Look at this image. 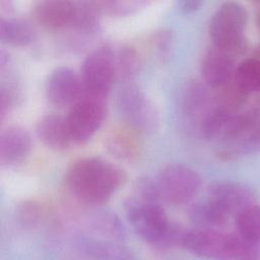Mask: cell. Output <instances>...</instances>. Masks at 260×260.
<instances>
[{
    "label": "cell",
    "instance_id": "ac0fdd59",
    "mask_svg": "<svg viewBox=\"0 0 260 260\" xmlns=\"http://www.w3.org/2000/svg\"><path fill=\"white\" fill-rule=\"evenodd\" d=\"M209 93L200 82L193 80L186 84L182 94V108L189 117H205L206 108L209 103ZM201 119V120H202Z\"/></svg>",
    "mask_w": 260,
    "mask_h": 260
},
{
    "label": "cell",
    "instance_id": "603a6c76",
    "mask_svg": "<svg viewBox=\"0 0 260 260\" xmlns=\"http://www.w3.org/2000/svg\"><path fill=\"white\" fill-rule=\"evenodd\" d=\"M248 95L249 93L243 90L234 81L233 84L230 83L229 85L220 88V91L216 96V108L234 112L246 102Z\"/></svg>",
    "mask_w": 260,
    "mask_h": 260
},
{
    "label": "cell",
    "instance_id": "f1b7e54d",
    "mask_svg": "<svg viewBox=\"0 0 260 260\" xmlns=\"http://www.w3.org/2000/svg\"><path fill=\"white\" fill-rule=\"evenodd\" d=\"M112 260H132V259L128 256L127 253H125L124 251L120 250V251L117 253V255H116Z\"/></svg>",
    "mask_w": 260,
    "mask_h": 260
},
{
    "label": "cell",
    "instance_id": "cb8c5ba5",
    "mask_svg": "<svg viewBox=\"0 0 260 260\" xmlns=\"http://www.w3.org/2000/svg\"><path fill=\"white\" fill-rule=\"evenodd\" d=\"M134 190L137 198L141 200L156 203H160L161 201L156 182L148 177H141L137 179L134 185Z\"/></svg>",
    "mask_w": 260,
    "mask_h": 260
},
{
    "label": "cell",
    "instance_id": "ffe728a7",
    "mask_svg": "<svg viewBox=\"0 0 260 260\" xmlns=\"http://www.w3.org/2000/svg\"><path fill=\"white\" fill-rule=\"evenodd\" d=\"M234 79L246 92H260V62L253 58L245 59L236 68Z\"/></svg>",
    "mask_w": 260,
    "mask_h": 260
},
{
    "label": "cell",
    "instance_id": "9c48e42d",
    "mask_svg": "<svg viewBox=\"0 0 260 260\" xmlns=\"http://www.w3.org/2000/svg\"><path fill=\"white\" fill-rule=\"evenodd\" d=\"M45 91L48 101L55 107L73 106L83 94L80 76L68 66H58L47 76Z\"/></svg>",
    "mask_w": 260,
    "mask_h": 260
},
{
    "label": "cell",
    "instance_id": "7c38bea8",
    "mask_svg": "<svg viewBox=\"0 0 260 260\" xmlns=\"http://www.w3.org/2000/svg\"><path fill=\"white\" fill-rule=\"evenodd\" d=\"M226 235L215 230H185L181 247L198 256L220 260L226 242Z\"/></svg>",
    "mask_w": 260,
    "mask_h": 260
},
{
    "label": "cell",
    "instance_id": "d4e9b609",
    "mask_svg": "<svg viewBox=\"0 0 260 260\" xmlns=\"http://www.w3.org/2000/svg\"><path fill=\"white\" fill-rule=\"evenodd\" d=\"M96 4L101 12H106L108 14H114V15H124L137 10V8L143 5L144 2L112 0V1H99L96 2Z\"/></svg>",
    "mask_w": 260,
    "mask_h": 260
},
{
    "label": "cell",
    "instance_id": "6da1fadb",
    "mask_svg": "<svg viewBox=\"0 0 260 260\" xmlns=\"http://www.w3.org/2000/svg\"><path fill=\"white\" fill-rule=\"evenodd\" d=\"M126 173L119 166L102 157H83L67 170L65 184L79 201L100 205L106 203L126 182Z\"/></svg>",
    "mask_w": 260,
    "mask_h": 260
},
{
    "label": "cell",
    "instance_id": "8fae6325",
    "mask_svg": "<svg viewBox=\"0 0 260 260\" xmlns=\"http://www.w3.org/2000/svg\"><path fill=\"white\" fill-rule=\"evenodd\" d=\"M207 198L232 215L252 205L255 193L248 185L238 182L219 181L209 186Z\"/></svg>",
    "mask_w": 260,
    "mask_h": 260
},
{
    "label": "cell",
    "instance_id": "2e32d148",
    "mask_svg": "<svg viewBox=\"0 0 260 260\" xmlns=\"http://www.w3.org/2000/svg\"><path fill=\"white\" fill-rule=\"evenodd\" d=\"M230 216L229 212L209 198L194 203L189 210L191 221L202 230H214L222 226L229 221Z\"/></svg>",
    "mask_w": 260,
    "mask_h": 260
},
{
    "label": "cell",
    "instance_id": "4dcf8cb0",
    "mask_svg": "<svg viewBox=\"0 0 260 260\" xmlns=\"http://www.w3.org/2000/svg\"><path fill=\"white\" fill-rule=\"evenodd\" d=\"M257 21H258V24L260 25V12L258 13V16H257Z\"/></svg>",
    "mask_w": 260,
    "mask_h": 260
},
{
    "label": "cell",
    "instance_id": "f546056e",
    "mask_svg": "<svg viewBox=\"0 0 260 260\" xmlns=\"http://www.w3.org/2000/svg\"><path fill=\"white\" fill-rule=\"evenodd\" d=\"M251 58H253V59H255V60H257V61L260 62V43H259V44L256 46V48L254 49Z\"/></svg>",
    "mask_w": 260,
    "mask_h": 260
},
{
    "label": "cell",
    "instance_id": "30bf717a",
    "mask_svg": "<svg viewBox=\"0 0 260 260\" xmlns=\"http://www.w3.org/2000/svg\"><path fill=\"white\" fill-rule=\"evenodd\" d=\"M233 56L214 46L206 51L201 63V74L206 85L220 89L232 82L236 71Z\"/></svg>",
    "mask_w": 260,
    "mask_h": 260
},
{
    "label": "cell",
    "instance_id": "484cf974",
    "mask_svg": "<svg viewBox=\"0 0 260 260\" xmlns=\"http://www.w3.org/2000/svg\"><path fill=\"white\" fill-rule=\"evenodd\" d=\"M19 220L25 225H32L39 217V209L31 202L23 203L17 211Z\"/></svg>",
    "mask_w": 260,
    "mask_h": 260
},
{
    "label": "cell",
    "instance_id": "44dd1931",
    "mask_svg": "<svg viewBox=\"0 0 260 260\" xmlns=\"http://www.w3.org/2000/svg\"><path fill=\"white\" fill-rule=\"evenodd\" d=\"M238 233L244 238L260 242V206L250 205L236 214Z\"/></svg>",
    "mask_w": 260,
    "mask_h": 260
},
{
    "label": "cell",
    "instance_id": "7a4b0ae2",
    "mask_svg": "<svg viewBox=\"0 0 260 260\" xmlns=\"http://www.w3.org/2000/svg\"><path fill=\"white\" fill-rule=\"evenodd\" d=\"M247 20L248 13L241 3H221L209 22V36L213 46L232 55L243 53L247 47Z\"/></svg>",
    "mask_w": 260,
    "mask_h": 260
},
{
    "label": "cell",
    "instance_id": "ba28073f",
    "mask_svg": "<svg viewBox=\"0 0 260 260\" xmlns=\"http://www.w3.org/2000/svg\"><path fill=\"white\" fill-rule=\"evenodd\" d=\"M118 108L127 126L136 131H153L158 123L153 104L136 86L125 85L118 94Z\"/></svg>",
    "mask_w": 260,
    "mask_h": 260
},
{
    "label": "cell",
    "instance_id": "e0dca14e",
    "mask_svg": "<svg viewBox=\"0 0 260 260\" xmlns=\"http://www.w3.org/2000/svg\"><path fill=\"white\" fill-rule=\"evenodd\" d=\"M35 39V30L28 22L13 17H0V40L2 43L25 47Z\"/></svg>",
    "mask_w": 260,
    "mask_h": 260
},
{
    "label": "cell",
    "instance_id": "4316f807",
    "mask_svg": "<svg viewBox=\"0 0 260 260\" xmlns=\"http://www.w3.org/2000/svg\"><path fill=\"white\" fill-rule=\"evenodd\" d=\"M14 103V93L9 87L2 86L0 90V116L4 118Z\"/></svg>",
    "mask_w": 260,
    "mask_h": 260
},
{
    "label": "cell",
    "instance_id": "277c9868",
    "mask_svg": "<svg viewBox=\"0 0 260 260\" xmlns=\"http://www.w3.org/2000/svg\"><path fill=\"white\" fill-rule=\"evenodd\" d=\"M115 77V56L110 47L101 46L86 55L80 71L84 94L106 100Z\"/></svg>",
    "mask_w": 260,
    "mask_h": 260
},
{
    "label": "cell",
    "instance_id": "8992f818",
    "mask_svg": "<svg viewBox=\"0 0 260 260\" xmlns=\"http://www.w3.org/2000/svg\"><path fill=\"white\" fill-rule=\"evenodd\" d=\"M105 117V100L83 93L65 116L72 142L82 144L89 141L103 125Z\"/></svg>",
    "mask_w": 260,
    "mask_h": 260
},
{
    "label": "cell",
    "instance_id": "83f0119b",
    "mask_svg": "<svg viewBox=\"0 0 260 260\" xmlns=\"http://www.w3.org/2000/svg\"><path fill=\"white\" fill-rule=\"evenodd\" d=\"M179 7L182 11L186 13H190L193 11H196L200 8V6L203 4V1L201 0H182L179 1Z\"/></svg>",
    "mask_w": 260,
    "mask_h": 260
},
{
    "label": "cell",
    "instance_id": "5b68a950",
    "mask_svg": "<svg viewBox=\"0 0 260 260\" xmlns=\"http://www.w3.org/2000/svg\"><path fill=\"white\" fill-rule=\"evenodd\" d=\"M161 201L172 205L188 203L199 191L201 178L184 164H170L161 169L155 180Z\"/></svg>",
    "mask_w": 260,
    "mask_h": 260
},
{
    "label": "cell",
    "instance_id": "3957f363",
    "mask_svg": "<svg viewBox=\"0 0 260 260\" xmlns=\"http://www.w3.org/2000/svg\"><path fill=\"white\" fill-rule=\"evenodd\" d=\"M128 221L144 241L158 248H166L172 232V222L160 203L129 198L125 202Z\"/></svg>",
    "mask_w": 260,
    "mask_h": 260
},
{
    "label": "cell",
    "instance_id": "7402d4cb",
    "mask_svg": "<svg viewBox=\"0 0 260 260\" xmlns=\"http://www.w3.org/2000/svg\"><path fill=\"white\" fill-rule=\"evenodd\" d=\"M116 76L123 80L132 79L139 68V58L137 52L132 47H123L115 57Z\"/></svg>",
    "mask_w": 260,
    "mask_h": 260
},
{
    "label": "cell",
    "instance_id": "4fadbf2b",
    "mask_svg": "<svg viewBox=\"0 0 260 260\" xmlns=\"http://www.w3.org/2000/svg\"><path fill=\"white\" fill-rule=\"evenodd\" d=\"M31 149L29 133L17 125L7 126L0 134V162L11 167L22 162Z\"/></svg>",
    "mask_w": 260,
    "mask_h": 260
},
{
    "label": "cell",
    "instance_id": "5bb4252c",
    "mask_svg": "<svg viewBox=\"0 0 260 260\" xmlns=\"http://www.w3.org/2000/svg\"><path fill=\"white\" fill-rule=\"evenodd\" d=\"M39 139L53 150H64L72 143L65 117L57 114H46L37 123Z\"/></svg>",
    "mask_w": 260,
    "mask_h": 260
},
{
    "label": "cell",
    "instance_id": "d6986e66",
    "mask_svg": "<svg viewBox=\"0 0 260 260\" xmlns=\"http://www.w3.org/2000/svg\"><path fill=\"white\" fill-rule=\"evenodd\" d=\"M220 260H260L258 243L238 234H228Z\"/></svg>",
    "mask_w": 260,
    "mask_h": 260
},
{
    "label": "cell",
    "instance_id": "9a60e30c",
    "mask_svg": "<svg viewBox=\"0 0 260 260\" xmlns=\"http://www.w3.org/2000/svg\"><path fill=\"white\" fill-rule=\"evenodd\" d=\"M105 142L108 151L120 160L132 161L140 153L141 144L137 131L129 126L112 129Z\"/></svg>",
    "mask_w": 260,
    "mask_h": 260
},
{
    "label": "cell",
    "instance_id": "52a82bcc",
    "mask_svg": "<svg viewBox=\"0 0 260 260\" xmlns=\"http://www.w3.org/2000/svg\"><path fill=\"white\" fill-rule=\"evenodd\" d=\"M32 13L40 24L50 29L74 28L82 31L86 18L84 2L66 0L39 1Z\"/></svg>",
    "mask_w": 260,
    "mask_h": 260
}]
</instances>
